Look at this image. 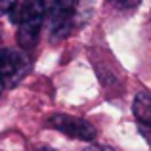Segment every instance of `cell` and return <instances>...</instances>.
Returning a JSON list of instances; mask_svg holds the SVG:
<instances>
[{"label": "cell", "instance_id": "cell-1", "mask_svg": "<svg viewBox=\"0 0 151 151\" xmlns=\"http://www.w3.org/2000/svg\"><path fill=\"white\" fill-rule=\"evenodd\" d=\"M12 21L17 23V44L23 50L37 46L44 27V8L40 0H17L12 8Z\"/></svg>", "mask_w": 151, "mask_h": 151}, {"label": "cell", "instance_id": "cell-2", "mask_svg": "<svg viewBox=\"0 0 151 151\" xmlns=\"http://www.w3.org/2000/svg\"><path fill=\"white\" fill-rule=\"evenodd\" d=\"M31 69V59L23 48L0 50V82L4 88H12L25 78Z\"/></svg>", "mask_w": 151, "mask_h": 151}, {"label": "cell", "instance_id": "cell-8", "mask_svg": "<svg viewBox=\"0 0 151 151\" xmlns=\"http://www.w3.org/2000/svg\"><path fill=\"white\" fill-rule=\"evenodd\" d=\"M82 151H113V149L107 147V145H88V147L82 149Z\"/></svg>", "mask_w": 151, "mask_h": 151}, {"label": "cell", "instance_id": "cell-4", "mask_svg": "<svg viewBox=\"0 0 151 151\" xmlns=\"http://www.w3.org/2000/svg\"><path fill=\"white\" fill-rule=\"evenodd\" d=\"M46 124L50 128L58 130V132L65 134V136L77 138V140H82V142H92L98 134L96 126L92 122H88L86 119H81V117H73V115H54V117L48 119Z\"/></svg>", "mask_w": 151, "mask_h": 151}, {"label": "cell", "instance_id": "cell-7", "mask_svg": "<svg viewBox=\"0 0 151 151\" xmlns=\"http://www.w3.org/2000/svg\"><path fill=\"white\" fill-rule=\"evenodd\" d=\"M15 2H17V0H0V15L8 14V12L15 6Z\"/></svg>", "mask_w": 151, "mask_h": 151}, {"label": "cell", "instance_id": "cell-10", "mask_svg": "<svg viewBox=\"0 0 151 151\" xmlns=\"http://www.w3.org/2000/svg\"><path fill=\"white\" fill-rule=\"evenodd\" d=\"M2 88H4V86H2V82H0V92H2Z\"/></svg>", "mask_w": 151, "mask_h": 151}, {"label": "cell", "instance_id": "cell-6", "mask_svg": "<svg viewBox=\"0 0 151 151\" xmlns=\"http://www.w3.org/2000/svg\"><path fill=\"white\" fill-rule=\"evenodd\" d=\"M111 2L119 8H136L140 4V0H111Z\"/></svg>", "mask_w": 151, "mask_h": 151}, {"label": "cell", "instance_id": "cell-5", "mask_svg": "<svg viewBox=\"0 0 151 151\" xmlns=\"http://www.w3.org/2000/svg\"><path fill=\"white\" fill-rule=\"evenodd\" d=\"M132 111L140 128L144 132H151V92H138L132 103Z\"/></svg>", "mask_w": 151, "mask_h": 151}, {"label": "cell", "instance_id": "cell-9", "mask_svg": "<svg viewBox=\"0 0 151 151\" xmlns=\"http://www.w3.org/2000/svg\"><path fill=\"white\" fill-rule=\"evenodd\" d=\"M38 151H54V149H50V147H40Z\"/></svg>", "mask_w": 151, "mask_h": 151}, {"label": "cell", "instance_id": "cell-3", "mask_svg": "<svg viewBox=\"0 0 151 151\" xmlns=\"http://www.w3.org/2000/svg\"><path fill=\"white\" fill-rule=\"evenodd\" d=\"M44 8V23L52 29L54 37H65L73 27L77 0H40Z\"/></svg>", "mask_w": 151, "mask_h": 151}]
</instances>
